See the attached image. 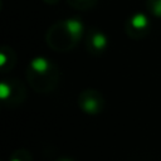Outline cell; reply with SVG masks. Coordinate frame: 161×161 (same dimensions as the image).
I'll use <instances>...</instances> for the list:
<instances>
[{
	"mask_svg": "<svg viewBox=\"0 0 161 161\" xmlns=\"http://www.w3.org/2000/svg\"><path fill=\"white\" fill-rule=\"evenodd\" d=\"M62 161H69V160H62Z\"/></svg>",
	"mask_w": 161,
	"mask_h": 161,
	"instance_id": "7",
	"label": "cell"
},
{
	"mask_svg": "<svg viewBox=\"0 0 161 161\" xmlns=\"http://www.w3.org/2000/svg\"><path fill=\"white\" fill-rule=\"evenodd\" d=\"M91 1H94V0H69V3H72L73 5L82 6V8L89 6V5H91Z\"/></svg>",
	"mask_w": 161,
	"mask_h": 161,
	"instance_id": "5",
	"label": "cell"
},
{
	"mask_svg": "<svg viewBox=\"0 0 161 161\" xmlns=\"http://www.w3.org/2000/svg\"><path fill=\"white\" fill-rule=\"evenodd\" d=\"M11 161H20L19 158H14V160H11Z\"/></svg>",
	"mask_w": 161,
	"mask_h": 161,
	"instance_id": "6",
	"label": "cell"
},
{
	"mask_svg": "<svg viewBox=\"0 0 161 161\" xmlns=\"http://www.w3.org/2000/svg\"><path fill=\"white\" fill-rule=\"evenodd\" d=\"M150 4L152 5V11L156 15H161V0H150Z\"/></svg>",
	"mask_w": 161,
	"mask_h": 161,
	"instance_id": "4",
	"label": "cell"
},
{
	"mask_svg": "<svg viewBox=\"0 0 161 161\" xmlns=\"http://www.w3.org/2000/svg\"><path fill=\"white\" fill-rule=\"evenodd\" d=\"M131 25L133 29H138V30H145L147 28V19L145 15L142 14H137L133 18H131Z\"/></svg>",
	"mask_w": 161,
	"mask_h": 161,
	"instance_id": "1",
	"label": "cell"
},
{
	"mask_svg": "<svg viewBox=\"0 0 161 161\" xmlns=\"http://www.w3.org/2000/svg\"><path fill=\"white\" fill-rule=\"evenodd\" d=\"M91 44L94 49L97 50H102L106 45V38L101 34V33H96L93 34V36L91 38Z\"/></svg>",
	"mask_w": 161,
	"mask_h": 161,
	"instance_id": "2",
	"label": "cell"
},
{
	"mask_svg": "<svg viewBox=\"0 0 161 161\" xmlns=\"http://www.w3.org/2000/svg\"><path fill=\"white\" fill-rule=\"evenodd\" d=\"M82 107L84 108V111L87 112H91V113H94L97 112L98 109V102L94 99V98H86L83 102H82Z\"/></svg>",
	"mask_w": 161,
	"mask_h": 161,
	"instance_id": "3",
	"label": "cell"
}]
</instances>
